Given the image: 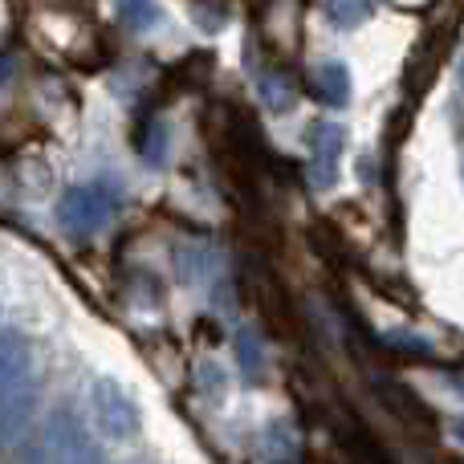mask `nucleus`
Returning <instances> with one entry per match:
<instances>
[{"label":"nucleus","instance_id":"3","mask_svg":"<svg viewBox=\"0 0 464 464\" xmlns=\"http://www.w3.org/2000/svg\"><path fill=\"white\" fill-rule=\"evenodd\" d=\"M122 208V188L114 179H86L62 192L57 200V220L73 237H98L102 228H111V220Z\"/></svg>","mask_w":464,"mask_h":464},{"label":"nucleus","instance_id":"2","mask_svg":"<svg viewBox=\"0 0 464 464\" xmlns=\"http://www.w3.org/2000/svg\"><path fill=\"white\" fill-rule=\"evenodd\" d=\"M24 464H102V449L73 411H53L33 436Z\"/></svg>","mask_w":464,"mask_h":464},{"label":"nucleus","instance_id":"11","mask_svg":"<svg viewBox=\"0 0 464 464\" xmlns=\"http://www.w3.org/2000/svg\"><path fill=\"white\" fill-rule=\"evenodd\" d=\"M200 379H204V392H208V395H220V400H225V383H228V379H225V371H220L217 367V362H200Z\"/></svg>","mask_w":464,"mask_h":464},{"label":"nucleus","instance_id":"14","mask_svg":"<svg viewBox=\"0 0 464 464\" xmlns=\"http://www.w3.org/2000/svg\"><path fill=\"white\" fill-rule=\"evenodd\" d=\"M460 90H464V57H460Z\"/></svg>","mask_w":464,"mask_h":464},{"label":"nucleus","instance_id":"6","mask_svg":"<svg viewBox=\"0 0 464 464\" xmlns=\"http://www.w3.org/2000/svg\"><path fill=\"white\" fill-rule=\"evenodd\" d=\"M314 94L322 98L326 106H346L351 102V70L343 62H322L314 70Z\"/></svg>","mask_w":464,"mask_h":464},{"label":"nucleus","instance_id":"9","mask_svg":"<svg viewBox=\"0 0 464 464\" xmlns=\"http://www.w3.org/2000/svg\"><path fill=\"white\" fill-rule=\"evenodd\" d=\"M212 265H217V253H212L208 245H188V248H179V277H184L188 285H196V281L208 277Z\"/></svg>","mask_w":464,"mask_h":464},{"label":"nucleus","instance_id":"7","mask_svg":"<svg viewBox=\"0 0 464 464\" xmlns=\"http://www.w3.org/2000/svg\"><path fill=\"white\" fill-rule=\"evenodd\" d=\"M322 13H326V21L334 29H359L362 21L375 16V0H326Z\"/></svg>","mask_w":464,"mask_h":464},{"label":"nucleus","instance_id":"12","mask_svg":"<svg viewBox=\"0 0 464 464\" xmlns=\"http://www.w3.org/2000/svg\"><path fill=\"white\" fill-rule=\"evenodd\" d=\"M240 362H245L248 375H253V371H261V351H256V338L253 334L240 338Z\"/></svg>","mask_w":464,"mask_h":464},{"label":"nucleus","instance_id":"5","mask_svg":"<svg viewBox=\"0 0 464 464\" xmlns=\"http://www.w3.org/2000/svg\"><path fill=\"white\" fill-rule=\"evenodd\" d=\"M343 147H346V130L338 127V122H314L310 127V179L318 188L338 184Z\"/></svg>","mask_w":464,"mask_h":464},{"label":"nucleus","instance_id":"1","mask_svg":"<svg viewBox=\"0 0 464 464\" xmlns=\"http://www.w3.org/2000/svg\"><path fill=\"white\" fill-rule=\"evenodd\" d=\"M41 403L37 354L29 338L16 330H0V449H13L24 436Z\"/></svg>","mask_w":464,"mask_h":464},{"label":"nucleus","instance_id":"13","mask_svg":"<svg viewBox=\"0 0 464 464\" xmlns=\"http://www.w3.org/2000/svg\"><path fill=\"white\" fill-rule=\"evenodd\" d=\"M452 436H457V440H460V444H464V416H460V420H457V424H452Z\"/></svg>","mask_w":464,"mask_h":464},{"label":"nucleus","instance_id":"4","mask_svg":"<svg viewBox=\"0 0 464 464\" xmlns=\"http://www.w3.org/2000/svg\"><path fill=\"white\" fill-rule=\"evenodd\" d=\"M86 411L94 432L111 444H127L143 432V411H139L135 395L111 375H98L86 383Z\"/></svg>","mask_w":464,"mask_h":464},{"label":"nucleus","instance_id":"10","mask_svg":"<svg viewBox=\"0 0 464 464\" xmlns=\"http://www.w3.org/2000/svg\"><path fill=\"white\" fill-rule=\"evenodd\" d=\"M294 82L289 78H281V73H265L261 78V102L269 106V111H289V106H294Z\"/></svg>","mask_w":464,"mask_h":464},{"label":"nucleus","instance_id":"8","mask_svg":"<svg viewBox=\"0 0 464 464\" xmlns=\"http://www.w3.org/2000/svg\"><path fill=\"white\" fill-rule=\"evenodd\" d=\"M119 21L130 33H151L163 24V8L155 0H119Z\"/></svg>","mask_w":464,"mask_h":464}]
</instances>
